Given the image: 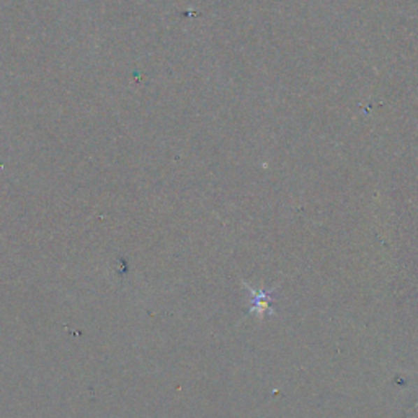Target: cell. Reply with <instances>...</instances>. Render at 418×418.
Instances as JSON below:
<instances>
[{
  "instance_id": "cell-1",
  "label": "cell",
  "mask_w": 418,
  "mask_h": 418,
  "mask_svg": "<svg viewBox=\"0 0 418 418\" xmlns=\"http://www.w3.org/2000/svg\"><path fill=\"white\" fill-rule=\"evenodd\" d=\"M247 289H249V293H250V303H252L250 312L252 314L255 312V315L259 319L265 317L266 314H273V303H275L273 293L275 291L255 289V288H252V286H247Z\"/></svg>"
}]
</instances>
